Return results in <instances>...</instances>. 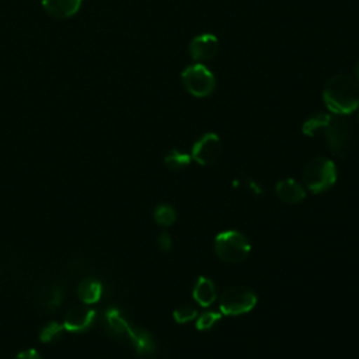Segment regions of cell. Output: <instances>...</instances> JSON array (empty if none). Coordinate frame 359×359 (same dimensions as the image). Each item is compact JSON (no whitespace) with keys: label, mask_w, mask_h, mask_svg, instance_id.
I'll use <instances>...</instances> for the list:
<instances>
[{"label":"cell","mask_w":359,"mask_h":359,"mask_svg":"<svg viewBox=\"0 0 359 359\" xmlns=\"http://www.w3.org/2000/svg\"><path fill=\"white\" fill-rule=\"evenodd\" d=\"M323 100L334 115H349L359 108V83L346 74L334 76L324 86Z\"/></svg>","instance_id":"6da1fadb"},{"label":"cell","mask_w":359,"mask_h":359,"mask_svg":"<svg viewBox=\"0 0 359 359\" xmlns=\"http://www.w3.org/2000/svg\"><path fill=\"white\" fill-rule=\"evenodd\" d=\"M215 252L216 255L229 264H237L245 259L251 251L248 238L236 230H226L215 237Z\"/></svg>","instance_id":"7a4b0ae2"},{"label":"cell","mask_w":359,"mask_h":359,"mask_svg":"<svg viewBox=\"0 0 359 359\" xmlns=\"http://www.w3.org/2000/svg\"><path fill=\"white\" fill-rule=\"evenodd\" d=\"M303 180L313 194L324 192L337 181L335 164L330 158L316 157L306 164L303 170Z\"/></svg>","instance_id":"3957f363"},{"label":"cell","mask_w":359,"mask_h":359,"mask_svg":"<svg viewBox=\"0 0 359 359\" xmlns=\"http://www.w3.org/2000/svg\"><path fill=\"white\" fill-rule=\"evenodd\" d=\"M324 132L327 144L335 156L344 157L351 150L353 143V126L346 115H331Z\"/></svg>","instance_id":"277c9868"},{"label":"cell","mask_w":359,"mask_h":359,"mask_svg":"<svg viewBox=\"0 0 359 359\" xmlns=\"http://www.w3.org/2000/svg\"><path fill=\"white\" fill-rule=\"evenodd\" d=\"M181 81L184 88L198 98L210 95L216 88V77L203 63L187 66L181 73Z\"/></svg>","instance_id":"5b68a950"},{"label":"cell","mask_w":359,"mask_h":359,"mask_svg":"<svg viewBox=\"0 0 359 359\" xmlns=\"http://www.w3.org/2000/svg\"><path fill=\"white\" fill-rule=\"evenodd\" d=\"M257 304V294L247 286H231L227 287L219 300L222 314L238 316L248 313Z\"/></svg>","instance_id":"8992f818"},{"label":"cell","mask_w":359,"mask_h":359,"mask_svg":"<svg viewBox=\"0 0 359 359\" xmlns=\"http://www.w3.org/2000/svg\"><path fill=\"white\" fill-rule=\"evenodd\" d=\"M220 151V137L216 133H205L194 143L191 157L201 165H209L219 158Z\"/></svg>","instance_id":"52a82bcc"},{"label":"cell","mask_w":359,"mask_h":359,"mask_svg":"<svg viewBox=\"0 0 359 359\" xmlns=\"http://www.w3.org/2000/svg\"><path fill=\"white\" fill-rule=\"evenodd\" d=\"M97 311L90 307V304L73 306L65 316L63 327L70 332H84L95 321Z\"/></svg>","instance_id":"ba28073f"},{"label":"cell","mask_w":359,"mask_h":359,"mask_svg":"<svg viewBox=\"0 0 359 359\" xmlns=\"http://www.w3.org/2000/svg\"><path fill=\"white\" fill-rule=\"evenodd\" d=\"M219 50V41L213 34H201L195 36L189 43V53L195 63H203L210 60Z\"/></svg>","instance_id":"9c48e42d"},{"label":"cell","mask_w":359,"mask_h":359,"mask_svg":"<svg viewBox=\"0 0 359 359\" xmlns=\"http://www.w3.org/2000/svg\"><path fill=\"white\" fill-rule=\"evenodd\" d=\"M276 195L280 201L286 203H299L306 198L304 188L294 180L286 178L280 180L275 187Z\"/></svg>","instance_id":"30bf717a"},{"label":"cell","mask_w":359,"mask_h":359,"mask_svg":"<svg viewBox=\"0 0 359 359\" xmlns=\"http://www.w3.org/2000/svg\"><path fill=\"white\" fill-rule=\"evenodd\" d=\"M83 0H42L45 11L55 18H67L74 15Z\"/></svg>","instance_id":"8fae6325"},{"label":"cell","mask_w":359,"mask_h":359,"mask_svg":"<svg viewBox=\"0 0 359 359\" xmlns=\"http://www.w3.org/2000/svg\"><path fill=\"white\" fill-rule=\"evenodd\" d=\"M126 338H129V341L135 346L136 352L140 355H147L154 351V341H153L151 335L143 328H139V327L130 324L129 330L126 332Z\"/></svg>","instance_id":"7c38bea8"},{"label":"cell","mask_w":359,"mask_h":359,"mask_svg":"<svg viewBox=\"0 0 359 359\" xmlns=\"http://www.w3.org/2000/svg\"><path fill=\"white\" fill-rule=\"evenodd\" d=\"M77 294L84 304H94L101 299L102 285L97 278L87 276L79 283Z\"/></svg>","instance_id":"4fadbf2b"},{"label":"cell","mask_w":359,"mask_h":359,"mask_svg":"<svg viewBox=\"0 0 359 359\" xmlns=\"http://www.w3.org/2000/svg\"><path fill=\"white\" fill-rule=\"evenodd\" d=\"M194 299L202 306V307H209L215 300H216V287L213 282L205 276H199L195 286H194Z\"/></svg>","instance_id":"5bb4252c"},{"label":"cell","mask_w":359,"mask_h":359,"mask_svg":"<svg viewBox=\"0 0 359 359\" xmlns=\"http://www.w3.org/2000/svg\"><path fill=\"white\" fill-rule=\"evenodd\" d=\"M330 118L331 115L330 114H325V112H317V114H313L310 118H307L304 122H303V126H302V130L306 136H316L318 132L324 130L325 126L328 125L330 122Z\"/></svg>","instance_id":"9a60e30c"},{"label":"cell","mask_w":359,"mask_h":359,"mask_svg":"<svg viewBox=\"0 0 359 359\" xmlns=\"http://www.w3.org/2000/svg\"><path fill=\"white\" fill-rule=\"evenodd\" d=\"M154 220L157 224L163 226V227H168L171 226L174 222H175V210L172 209V206L167 205V203H161V205H157L156 209H154Z\"/></svg>","instance_id":"2e32d148"},{"label":"cell","mask_w":359,"mask_h":359,"mask_svg":"<svg viewBox=\"0 0 359 359\" xmlns=\"http://www.w3.org/2000/svg\"><path fill=\"white\" fill-rule=\"evenodd\" d=\"M164 163L170 170H182L191 163V156L181 150H171L165 157Z\"/></svg>","instance_id":"e0dca14e"},{"label":"cell","mask_w":359,"mask_h":359,"mask_svg":"<svg viewBox=\"0 0 359 359\" xmlns=\"http://www.w3.org/2000/svg\"><path fill=\"white\" fill-rule=\"evenodd\" d=\"M65 331V327L63 324L60 323H56V321H50L39 332V339L42 342H53L55 339H59L60 335L63 334Z\"/></svg>","instance_id":"ac0fdd59"},{"label":"cell","mask_w":359,"mask_h":359,"mask_svg":"<svg viewBox=\"0 0 359 359\" xmlns=\"http://www.w3.org/2000/svg\"><path fill=\"white\" fill-rule=\"evenodd\" d=\"M172 317L178 324H184V323L195 320L198 317V311H196L195 307H192L189 304H184V306H180L178 309L174 310Z\"/></svg>","instance_id":"d6986e66"},{"label":"cell","mask_w":359,"mask_h":359,"mask_svg":"<svg viewBox=\"0 0 359 359\" xmlns=\"http://www.w3.org/2000/svg\"><path fill=\"white\" fill-rule=\"evenodd\" d=\"M220 317H222L220 313H216V311H205V313H202L201 316H198L195 327H196L199 331L210 330V328L220 320Z\"/></svg>","instance_id":"ffe728a7"},{"label":"cell","mask_w":359,"mask_h":359,"mask_svg":"<svg viewBox=\"0 0 359 359\" xmlns=\"http://www.w3.org/2000/svg\"><path fill=\"white\" fill-rule=\"evenodd\" d=\"M62 299H63V289L60 286H55L49 293L48 306L49 307H57L62 303Z\"/></svg>","instance_id":"44dd1931"},{"label":"cell","mask_w":359,"mask_h":359,"mask_svg":"<svg viewBox=\"0 0 359 359\" xmlns=\"http://www.w3.org/2000/svg\"><path fill=\"white\" fill-rule=\"evenodd\" d=\"M158 247L163 251H170L171 250L172 241H171V237H170L168 233H165V231L160 233V236H158Z\"/></svg>","instance_id":"7402d4cb"},{"label":"cell","mask_w":359,"mask_h":359,"mask_svg":"<svg viewBox=\"0 0 359 359\" xmlns=\"http://www.w3.org/2000/svg\"><path fill=\"white\" fill-rule=\"evenodd\" d=\"M14 359H42V356L36 349H25L20 352Z\"/></svg>","instance_id":"603a6c76"},{"label":"cell","mask_w":359,"mask_h":359,"mask_svg":"<svg viewBox=\"0 0 359 359\" xmlns=\"http://www.w3.org/2000/svg\"><path fill=\"white\" fill-rule=\"evenodd\" d=\"M250 188H251V189H254L257 194H259V192H261V189L257 187V184H255L254 181H250Z\"/></svg>","instance_id":"cb8c5ba5"},{"label":"cell","mask_w":359,"mask_h":359,"mask_svg":"<svg viewBox=\"0 0 359 359\" xmlns=\"http://www.w3.org/2000/svg\"><path fill=\"white\" fill-rule=\"evenodd\" d=\"M355 77H356V81L359 83V62L355 66Z\"/></svg>","instance_id":"d4e9b609"}]
</instances>
